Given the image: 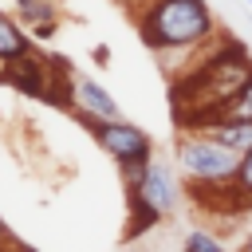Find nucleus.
I'll return each mask as SVG.
<instances>
[{"label": "nucleus", "mask_w": 252, "mask_h": 252, "mask_svg": "<svg viewBox=\"0 0 252 252\" xmlns=\"http://www.w3.org/2000/svg\"><path fill=\"white\" fill-rule=\"evenodd\" d=\"M240 252H252V232L244 236V244H240Z\"/></svg>", "instance_id": "dca6fc26"}, {"label": "nucleus", "mask_w": 252, "mask_h": 252, "mask_svg": "<svg viewBox=\"0 0 252 252\" xmlns=\"http://www.w3.org/2000/svg\"><path fill=\"white\" fill-rule=\"evenodd\" d=\"M193 201L209 205L220 217H244V213H252V150L240 158V169H236V177L228 185L201 189V193H193Z\"/></svg>", "instance_id": "39448f33"}, {"label": "nucleus", "mask_w": 252, "mask_h": 252, "mask_svg": "<svg viewBox=\"0 0 252 252\" xmlns=\"http://www.w3.org/2000/svg\"><path fill=\"white\" fill-rule=\"evenodd\" d=\"M71 98H75V110H83V114H91V118H122V106L114 102V94L98 83V79H91V75H75V83H71Z\"/></svg>", "instance_id": "0eeeda50"}, {"label": "nucleus", "mask_w": 252, "mask_h": 252, "mask_svg": "<svg viewBox=\"0 0 252 252\" xmlns=\"http://www.w3.org/2000/svg\"><path fill=\"white\" fill-rule=\"evenodd\" d=\"M0 83H4V71H0Z\"/></svg>", "instance_id": "a211bd4d"}, {"label": "nucleus", "mask_w": 252, "mask_h": 252, "mask_svg": "<svg viewBox=\"0 0 252 252\" xmlns=\"http://www.w3.org/2000/svg\"><path fill=\"white\" fill-rule=\"evenodd\" d=\"M8 244H12V232H8V224H4V220H0V252H4V248H8Z\"/></svg>", "instance_id": "2eb2a0df"}, {"label": "nucleus", "mask_w": 252, "mask_h": 252, "mask_svg": "<svg viewBox=\"0 0 252 252\" xmlns=\"http://www.w3.org/2000/svg\"><path fill=\"white\" fill-rule=\"evenodd\" d=\"M24 51H32V35L24 32V24H16L12 16L0 12V63L16 59V55H24Z\"/></svg>", "instance_id": "9d476101"}, {"label": "nucleus", "mask_w": 252, "mask_h": 252, "mask_svg": "<svg viewBox=\"0 0 252 252\" xmlns=\"http://www.w3.org/2000/svg\"><path fill=\"white\" fill-rule=\"evenodd\" d=\"M177 169H181L185 185L193 193H201V189L228 185L240 169V154L205 130H185V138L177 142Z\"/></svg>", "instance_id": "7ed1b4c3"}, {"label": "nucleus", "mask_w": 252, "mask_h": 252, "mask_svg": "<svg viewBox=\"0 0 252 252\" xmlns=\"http://www.w3.org/2000/svg\"><path fill=\"white\" fill-rule=\"evenodd\" d=\"M161 217H165V213H161V209H154V205H150L142 193H130V220H126L130 228H126V240H134V236L150 232V228H154Z\"/></svg>", "instance_id": "9b49d317"}, {"label": "nucleus", "mask_w": 252, "mask_h": 252, "mask_svg": "<svg viewBox=\"0 0 252 252\" xmlns=\"http://www.w3.org/2000/svg\"><path fill=\"white\" fill-rule=\"evenodd\" d=\"M252 79V59L240 43H220L213 55H205V63H197L185 79H177L169 87V110L173 122L181 130H197L205 122H213L224 102Z\"/></svg>", "instance_id": "f257e3e1"}, {"label": "nucleus", "mask_w": 252, "mask_h": 252, "mask_svg": "<svg viewBox=\"0 0 252 252\" xmlns=\"http://www.w3.org/2000/svg\"><path fill=\"white\" fill-rule=\"evenodd\" d=\"M185 252H228L213 232H205V228H189L185 232Z\"/></svg>", "instance_id": "4468645a"}, {"label": "nucleus", "mask_w": 252, "mask_h": 252, "mask_svg": "<svg viewBox=\"0 0 252 252\" xmlns=\"http://www.w3.org/2000/svg\"><path fill=\"white\" fill-rule=\"evenodd\" d=\"M213 35H217V20L205 0H146L138 12V39L154 55L193 51Z\"/></svg>", "instance_id": "f03ea898"}, {"label": "nucleus", "mask_w": 252, "mask_h": 252, "mask_svg": "<svg viewBox=\"0 0 252 252\" xmlns=\"http://www.w3.org/2000/svg\"><path fill=\"white\" fill-rule=\"evenodd\" d=\"M130 193H142L161 213H173L177 209V181H173V173H169L165 161H150L146 173H142V181H138V189H130Z\"/></svg>", "instance_id": "6e6552de"}, {"label": "nucleus", "mask_w": 252, "mask_h": 252, "mask_svg": "<svg viewBox=\"0 0 252 252\" xmlns=\"http://www.w3.org/2000/svg\"><path fill=\"white\" fill-rule=\"evenodd\" d=\"M0 67H4V83L16 87V91L28 94V98H43L47 87H51V75H55V67H51L47 59H39L35 51H24V55L0 63Z\"/></svg>", "instance_id": "423d86ee"}, {"label": "nucleus", "mask_w": 252, "mask_h": 252, "mask_svg": "<svg viewBox=\"0 0 252 252\" xmlns=\"http://www.w3.org/2000/svg\"><path fill=\"white\" fill-rule=\"evenodd\" d=\"M16 16H20V24H51L55 16H59V4L55 0H16Z\"/></svg>", "instance_id": "f8f14e48"}, {"label": "nucleus", "mask_w": 252, "mask_h": 252, "mask_svg": "<svg viewBox=\"0 0 252 252\" xmlns=\"http://www.w3.org/2000/svg\"><path fill=\"white\" fill-rule=\"evenodd\" d=\"M75 118L98 138V146L110 154V158H118V161H134V158H150V150H154V142H150V134L142 130V126H134V122H126V118H91V114H83V110H75Z\"/></svg>", "instance_id": "20e7f679"}, {"label": "nucleus", "mask_w": 252, "mask_h": 252, "mask_svg": "<svg viewBox=\"0 0 252 252\" xmlns=\"http://www.w3.org/2000/svg\"><path fill=\"white\" fill-rule=\"evenodd\" d=\"M248 4H252V0H248Z\"/></svg>", "instance_id": "6ab92c4d"}, {"label": "nucleus", "mask_w": 252, "mask_h": 252, "mask_svg": "<svg viewBox=\"0 0 252 252\" xmlns=\"http://www.w3.org/2000/svg\"><path fill=\"white\" fill-rule=\"evenodd\" d=\"M122 4H146V0H122Z\"/></svg>", "instance_id": "f3484780"}, {"label": "nucleus", "mask_w": 252, "mask_h": 252, "mask_svg": "<svg viewBox=\"0 0 252 252\" xmlns=\"http://www.w3.org/2000/svg\"><path fill=\"white\" fill-rule=\"evenodd\" d=\"M217 118H252V79L224 102V110H220Z\"/></svg>", "instance_id": "ddd939ff"}, {"label": "nucleus", "mask_w": 252, "mask_h": 252, "mask_svg": "<svg viewBox=\"0 0 252 252\" xmlns=\"http://www.w3.org/2000/svg\"><path fill=\"white\" fill-rule=\"evenodd\" d=\"M205 134H213L217 142H224L228 150H236L240 158L252 150V118H213L205 126H197Z\"/></svg>", "instance_id": "1a4fd4ad"}]
</instances>
